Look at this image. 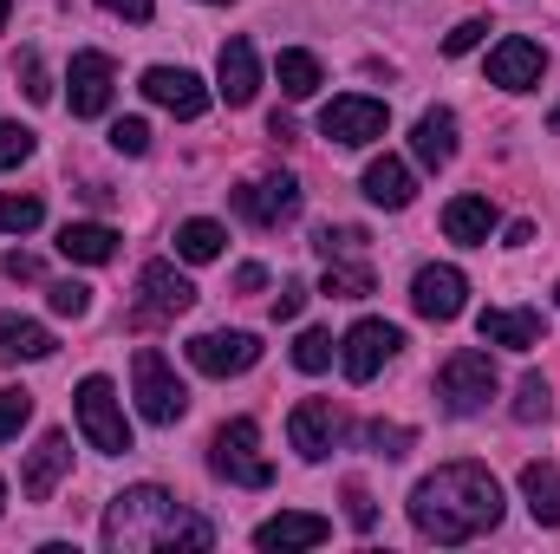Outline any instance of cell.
I'll use <instances>...</instances> for the list:
<instances>
[{
  "label": "cell",
  "instance_id": "cell-44",
  "mask_svg": "<svg viewBox=\"0 0 560 554\" xmlns=\"http://www.w3.org/2000/svg\"><path fill=\"white\" fill-rule=\"evenodd\" d=\"M235 287H242V293H261V287H268V268H261V262H248V268H235Z\"/></svg>",
  "mask_w": 560,
  "mask_h": 554
},
{
  "label": "cell",
  "instance_id": "cell-20",
  "mask_svg": "<svg viewBox=\"0 0 560 554\" xmlns=\"http://www.w3.org/2000/svg\"><path fill=\"white\" fill-rule=\"evenodd\" d=\"M332 535V522L326 516H306V509H280V516H268L261 529H255V549H268V554H287V549H319Z\"/></svg>",
  "mask_w": 560,
  "mask_h": 554
},
{
  "label": "cell",
  "instance_id": "cell-14",
  "mask_svg": "<svg viewBox=\"0 0 560 554\" xmlns=\"http://www.w3.org/2000/svg\"><path fill=\"white\" fill-rule=\"evenodd\" d=\"M143 99L163 105V112H176V118H202L209 112V85L189 66H150L143 72Z\"/></svg>",
  "mask_w": 560,
  "mask_h": 554
},
{
  "label": "cell",
  "instance_id": "cell-38",
  "mask_svg": "<svg viewBox=\"0 0 560 554\" xmlns=\"http://www.w3.org/2000/svg\"><path fill=\"white\" fill-rule=\"evenodd\" d=\"M112 150L143 157V150H150V125H143V118H118V125H112Z\"/></svg>",
  "mask_w": 560,
  "mask_h": 554
},
{
  "label": "cell",
  "instance_id": "cell-36",
  "mask_svg": "<svg viewBox=\"0 0 560 554\" xmlns=\"http://www.w3.org/2000/svg\"><path fill=\"white\" fill-rule=\"evenodd\" d=\"M365 443H372L378 457H405V450H411V430H405V424H385V417H372V424H365Z\"/></svg>",
  "mask_w": 560,
  "mask_h": 554
},
{
  "label": "cell",
  "instance_id": "cell-34",
  "mask_svg": "<svg viewBox=\"0 0 560 554\" xmlns=\"http://www.w3.org/2000/svg\"><path fill=\"white\" fill-rule=\"evenodd\" d=\"M46 300H52L59 320H85V313H92V287H85V280H52Z\"/></svg>",
  "mask_w": 560,
  "mask_h": 554
},
{
  "label": "cell",
  "instance_id": "cell-49",
  "mask_svg": "<svg viewBox=\"0 0 560 554\" xmlns=\"http://www.w3.org/2000/svg\"><path fill=\"white\" fill-rule=\"evenodd\" d=\"M555 293H560V287H555Z\"/></svg>",
  "mask_w": 560,
  "mask_h": 554
},
{
  "label": "cell",
  "instance_id": "cell-45",
  "mask_svg": "<svg viewBox=\"0 0 560 554\" xmlns=\"http://www.w3.org/2000/svg\"><path fill=\"white\" fill-rule=\"evenodd\" d=\"M0 268H7L13 280H39V262H33V255H7Z\"/></svg>",
  "mask_w": 560,
  "mask_h": 554
},
{
  "label": "cell",
  "instance_id": "cell-30",
  "mask_svg": "<svg viewBox=\"0 0 560 554\" xmlns=\"http://www.w3.org/2000/svg\"><path fill=\"white\" fill-rule=\"evenodd\" d=\"M39 222H46L39 196H0V235H33Z\"/></svg>",
  "mask_w": 560,
  "mask_h": 554
},
{
  "label": "cell",
  "instance_id": "cell-29",
  "mask_svg": "<svg viewBox=\"0 0 560 554\" xmlns=\"http://www.w3.org/2000/svg\"><path fill=\"white\" fill-rule=\"evenodd\" d=\"M332 300H365L372 293V268L359 262V255H346V262H326V280H319Z\"/></svg>",
  "mask_w": 560,
  "mask_h": 554
},
{
  "label": "cell",
  "instance_id": "cell-42",
  "mask_svg": "<svg viewBox=\"0 0 560 554\" xmlns=\"http://www.w3.org/2000/svg\"><path fill=\"white\" fill-rule=\"evenodd\" d=\"M300 307H306V287H300V280H287V287H280V300H275V320H300Z\"/></svg>",
  "mask_w": 560,
  "mask_h": 554
},
{
  "label": "cell",
  "instance_id": "cell-22",
  "mask_svg": "<svg viewBox=\"0 0 560 554\" xmlns=\"http://www.w3.org/2000/svg\"><path fill=\"white\" fill-rule=\"evenodd\" d=\"M59 255L85 262V268H105L118 255V229H105V222H66L59 229Z\"/></svg>",
  "mask_w": 560,
  "mask_h": 554
},
{
  "label": "cell",
  "instance_id": "cell-8",
  "mask_svg": "<svg viewBox=\"0 0 560 554\" xmlns=\"http://www.w3.org/2000/svg\"><path fill=\"white\" fill-rule=\"evenodd\" d=\"M398 346H405V333H398L392 320H359V326L339 339V366H346L352 385H365V379H378V366H385Z\"/></svg>",
  "mask_w": 560,
  "mask_h": 554
},
{
  "label": "cell",
  "instance_id": "cell-37",
  "mask_svg": "<svg viewBox=\"0 0 560 554\" xmlns=\"http://www.w3.org/2000/svg\"><path fill=\"white\" fill-rule=\"evenodd\" d=\"M26 417H33V399H26V392H0V443H7V437H20V424H26Z\"/></svg>",
  "mask_w": 560,
  "mask_h": 554
},
{
  "label": "cell",
  "instance_id": "cell-1",
  "mask_svg": "<svg viewBox=\"0 0 560 554\" xmlns=\"http://www.w3.org/2000/svg\"><path fill=\"white\" fill-rule=\"evenodd\" d=\"M411 522L436 549L476 542V535H489L502 522V483L482 463H443L436 476H423L411 489Z\"/></svg>",
  "mask_w": 560,
  "mask_h": 554
},
{
  "label": "cell",
  "instance_id": "cell-32",
  "mask_svg": "<svg viewBox=\"0 0 560 554\" xmlns=\"http://www.w3.org/2000/svg\"><path fill=\"white\" fill-rule=\"evenodd\" d=\"M313 249H319L326 262H346V255H365V229H352V222H339V229H332V222H326V229L313 235Z\"/></svg>",
  "mask_w": 560,
  "mask_h": 554
},
{
  "label": "cell",
  "instance_id": "cell-24",
  "mask_svg": "<svg viewBox=\"0 0 560 554\" xmlns=\"http://www.w3.org/2000/svg\"><path fill=\"white\" fill-rule=\"evenodd\" d=\"M365 196H372L378 209H411L418 183H411V170H405L398 157H372V163H365Z\"/></svg>",
  "mask_w": 560,
  "mask_h": 554
},
{
  "label": "cell",
  "instance_id": "cell-25",
  "mask_svg": "<svg viewBox=\"0 0 560 554\" xmlns=\"http://www.w3.org/2000/svg\"><path fill=\"white\" fill-rule=\"evenodd\" d=\"M20 359H52V333L39 320L0 313V366H20Z\"/></svg>",
  "mask_w": 560,
  "mask_h": 554
},
{
  "label": "cell",
  "instance_id": "cell-48",
  "mask_svg": "<svg viewBox=\"0 0 560 554\" xmlns=\"http://www.w3.org/2000/svg\"><path fill=\"white\" fill-rule=\"evenodd\" d=\"M0 509H7V483H0Z\"/></svg>",
  "mask_w": 560,
  "mask_h": 554
},
{
  "label": "cell",
  "instance_id": "cell-13",
  "mask_svg": "<svg viewBox=\"0 0 560 554\" xmlns=\"http://www.w3.org/2000/svg\"><path fill=\"white\" fill-rule=\"evenodd\" d=\"M541 72H548V46L522 39V33H509V39L489 53V85H502V92H535Z\"/></svg>",
  "mask_w": 560,
  "mask_h": 554
},
{
  "label": "cell",
  "instance_id": "cell-15",
  "mask_svg": "<svg viewBox=\"0 0 560 554\" xmlns=\"http://www.w3.org/2000/svg\"><path fill=\"white\" fill-rule=\"evenodd\" d=\"M138 293H143L138 320H176V313L196 307V287H189V275H183L176 262H150V268L138 275Z\"/></svg>",
  "mask_w": 560,
  "mask_h": 554
},
{
  "label": "cell",
  "instance_id": "cell-3",
  "mask_svg": "<svg viewBox=\"0 0 560 554\" xmlns=\"http://www.w3.org/2000/svg\"><path fill=\"white\" fill-rule=\"evenodd\" d=\"M209 470H215L222 483H235V489H268V483H275V463L261 457V424H255V417L222 424L215 443H209Z\"/></svg>",
  "mask_w": 560,
  "mask_h": 554
},
{
  "label": "cell",
  "instance_id": "cell-27",
  "mask_svg": "<svg viewBox=\"0 0 560 554\" xmlns=\"http://www.w3.org/2000/svg\"><path fill=\"white\" fill-rule=\"evenodd\" d=\"M222 242H229V229H222V222H209V216H196V222H183V229H176V255H183V262H215V255H222Z\"/></svg>",
  "mask_w": 560,
  "mask_h": 554
},
{
  "label": "cell",
  "instance_id": "cell-28",
  "mask_svg": "<svg viewBox=\"0 0 560 554\" xmlns=\"http://www.w3.org/2000/svg\"><path fill=\"white\" fill-rule=\"evenodd\" d=\"M275 72H280V92H287V99H313V92H319V59H313V53H300V46H287V53H280Z\"/></svg>",
  "mask_w": 560,
  "mask_h": 554
},
{
  "label": "cell",
  "instance_id": "cell-26",
  "mask_svg": "<svg viewBox=\"0 0 560 554\" xmlns=\"http://www.w3.org/2000/svg\"><path fill=\"white\" fill-rule=\"evenodd\" d=\"M522 503L541 529H560V470L555 463H522Z\"/></svg>",
  "mask_w": 560,
  "mask_h": 554
},
{
  "label": "cell",
  "instance_id": "cell-43",
  "mask_svg": "<svg viewBox=\"0 0 560 554\" xmlns=\"http://www.w3.org/2000/svg\"><path fill=\"white\" fill-rule=\"evenodd\" d=\"M98 7H112L118 20H150V7H156V0H98Z\"/></svg>",
  "mask_w": 560,
  "mask_h": 554
},
{
  "label": "cell",
  "instance_id": "cell-33",
  "mask_svg": "<svg viewBox=\"0 0 560 554\" xmlns=\"http://www.w3.org/2000/svg\"><path fill=\"white\" fill-rule=\"evenodd\" d=\"M332 353H339V346H332V333H319V326H306V333L293 339V366H300V372H326Z\"/></svg>",
  "mask_w": 560,
  "mask_h": 554
},
{
  "label": "cell",
  "instance_id": "cell-40",
  "mask_svg": "<svg viewBox=\"0 0 560 554\" xmlns=\"http://www.w3.org/2000/svg\"><path fill=\"white\" fill-rule=\"evenodd\" d=\"M20 72H26V99H39V105H46V99H52V85H46V72H39V53H26V59H20Z\"/></svg>",
  "mask_w": 560,
  "mask_h": 554
},
{
  "label": "cell",
  "instance_id": "cell-35",
  "mask_svg": "<svg viewBox=\"0 0 560 554\" xmlns=\"http://www.w3.org/2000/svg\"><path fill=\"white\" fill-rule=\"evenodd\" d=\"M26 157H33V131L13 125V118H0V170H20Z\"/></svg>",
  "mask_w": 560,
  "mask_h": 554
},
{
  "label": "cell",
  "instance_id": "cell-6",
  "mask_svg": "<svg viewBox=\"0 0 560 554\" xmlns=\"http://www.w3.org/2000/svg\"><path fill=\"white\" fill-rule=\"evenodd\" d=\"M131 385H138V412L150 417V424H176V417L189 412V392H183V379L170 372V359H163L156 346H138Z\"/></svg>",
  "mask_w": 560,
  "mask_h": 554
},
{
  "label": "cell",
  "instance_id": "cell-19",
  "mask_svg": "<svg viewBox=\"0 0 560 554\" xmlns=\"http://www.w3.org/2000/svg\"><path fill=\"white\" fill-rule=\"evenodd\" d=\"M495 229H502V216H495L489 196H450V203H443V235H450V242H463V249H489Z\"/></svg>",
  "mask_w": 560,
  "mask_h": 554
},
{
  "label": "cell",
  "instance_id": "cell-17",
  "mask_svg": "<svg viewBox=\"0 0 560 554\" xmlns=\"http://www.w3.org/2000/svg\"><path fill=\"white\" fill-rule=\"evenodd\" d=\"M476 333H482V346H509V353H535L548 339V326H541L535 307H489L476 320Z\"/></svg>",
  "mask_w": 560,
  "mask_h": 554
},
{
  "label": "cell",
  "instance_id": "cell-41",
  "mask_svg": "<svg viewBox=\"0 0 560 554\" xmlns=\"http://www.w3.org/2000/svg\"><path fill=\"white\" fill-rule=\"evenodd\" d=\"M346 516H352V529H372V522H378V509L365 503V489H359V483L346 489Z\"/></svg>",
  "mask_w": 560,
  "mask_h": 554
},
{
  "label": "cell",
  "instance_id": "cell-2",
  "mask_svg": "<svg viewBox=\"0 0 560 554\" xmlns=\"http://www.w3.org/2000/svg\"><path fill=\"white\" fill-rule=\"evenodd\" d=\"M105 549L112 554H138V549H209L215 542V529L202 522V516H189L170 489H156V483H138V489H125V496H112V509H105Z\"/></svg>",
  "mask_w": 560,
  "mask_h": 554
},
{
  "label": "cell",
  "instance_id": "cell-23",
  "mask_svg": "<svg viewBox=\"0 0 560 554\" xmlns=\"http://www.w3.org/2000/svg\"><path fill=\"white\" fill-rule=\"evenodd\" d=\"M411 150H418L423 170H443V163L456 157V112L430 105V112L418 118V131H411Z\"/></svg>",
  "mask_w": 560,
  "mask_h": 554
},
{
  "label": "cell",
  "instance_id": "cell-46",
  "mask_svg": "<svg viewBox=\"0 0 560 554\" xmlns=\"http://www.w3.org/2000/svg\"><path fill=\"white\" fill-rule=\"evenodd\" d=\"M7 13H13V0H0V26H7Z\"/></svg>",
  "mask_w": 560,
  "mask_h": 554
},
{
  "label": "cell",
  "instance_id": "cell-7",
  "mask_svg": "<svg viewBox=\"0 0 560 554\" xmlns=\"http://www.w3.org/2000/svg\"><path fill=\"white\" fill-rule=\"evenodd\" d=\"M385 125H392L385 99H365V92H346V99H332L319 112V138H332V143H378Z\"/></svg>",
  "mask_w": 560,
  "mask_h": 554
},
{
  "label": "cell",
  "instance_id": "cell-18",
  "mask_svg": "<svg viewBox=\"0 0 560 554\" xmlns=\"http://www.w3.org/2000/svg\"><path fill=\"white\" fill-rule=\"evenodd\" d=\"M72 470V437L66 430H46L39 437V450L26 457V476H20V489H26V503H52V489H59V476Z\"/></svg>",
  "mask_w": 560,
  "mask_h": 554
},
{
  "label": "cell",
  "instance_id": "cell-16",
  "mask_svg": "<svg viewBox=\"0 0 560 554\" xmlns=\"http://www.w3.org/2000/svg\"><path fill=\"white\" fill-rule=\"evenodd\" d=\"M463 293H469V280H463V268H450V262H430L411 280V307H418L423 320H456L463 313Z\"/></svg>",
  "mask_w": 560,
  "mask_h": 554
},
{
  "label": "cell",
  "instance_id": "cell-39",
  "mask_svg": "<svg viewBox=\"0 0 560 554\" xmlns=\"http://www.w3.org/2000/svg\"><path fill=\"white\" fill-rule=\"evenodd\" d=\"M482 33H489L482 20H456V33H443V53H450V59H463V53H476V46H482Z\"/></svg>",
  "mask_w": 560,
  "mask_h": 554
},
{
  "label": "cell",
  "instance_id": "cell-12",
  "mask_svg": "<svg viewBox=\"0 0 560 554\" xmlns=\"http://www.w3.org/2000/svg\"><path fill=\"white\" fill-rule=\"evenodd\" d=\"M339 430H346V417L332 412V399H300L293 417H287V437H293V450L306 463H326L332 443H339Z\"/></svg>",
  "mask_w": 560,
  "mask_h": 554
},
{
  "label": "cell",
  "instance_id": "cell-11",
  "mask_svg": "<svg viewBox=\"0 0 560 554\" xmlns=\"http://www.w3.org/2000/svg\"><path fill=\"white\" fill-rule=\"evenodd\" d=\"M66 92H72V118H105V112H112V92H118L112 59H105V53H72Z\"/></svg>",
  "mask_w": 560,
  "mask_h": 554
},
{
  "label": "cell",
  "instance_id": "cell-31",
  "mask_svg": "<svg viewBox=\"0 0 560 554\" xmlns=\"http://www.w3.org/2000/svg\"><path fill=\"white\" fill-rule=\"evenodd\" d=\"M548 412H555V392H548L541 372H528V379L515 385V424H541Z\"/></svg>",
  "mask_w": 560,
  "mask_h": 554
},
{
  "label": "cell",
  "instance_id": "cell-9",
  "mask_svg": "<svg viewBox=\"0 0 560 554\" xmlns=\"http://www.w3.org/2000/svg\"><path fill=\"white\" fill-rule=\"evenodd\" d=\"M235 216L242 222H255V229H280V222H293L300 216V183L280 170V176H255V183H242L235 189Z\"/></svg>",
  "mask_w": 560,
  "mask_h": 554
},
{
  "label": "cell",
  "instance_id": "cell-21",
  "mask_svg": "<svg viewBox=\"0 0 560 554\" xmlns=\"http://www.w3.org/2000/svg\"><path fill=\"white\" fill-rule=\"evenodd\" d=\"M215 92L229 99V105H255V92H261V59H255V39H229L222 46V59H215Z\"/></svg>",
  "mask_w": 560,
  "mask_h": 554
},
{
  "label": "cell",
  "instance_id": "cell-5",
  "mask_svg": "<svg viewBox=\"0 0 560 554\" xmlns=\"http://www.w3.org/2000/svg\"><path fill=\"white\" fill-rule=\"evenodd\" d=\"M436 399H443V412H450V417L489 412V399H495V359H489V353H476V346L450 353V359H443V372H436Z\"/></svg>",
  "mask_w": 560,
  "mask_h": 554
},
{
  "label": "cell",
  "instance_id": "cell-10",
  "mask_svg": "<svg viewBox=\"0 0 560 554\" xmlns=\"http://www.w3.org/2000/svg\"><path fill=\"white\" fill-rule=\"evenodd\" d=\"M261 359V339L255 333H196L189 339V366L202 372V379H235V372H248Z\"/></svg>",
  "mask_w": 560,
  "mask_h": 554
},
{
  "label": "cell",
  "instance_id": "cell-4",
  "mask_svg": "<svg viewBox=\"0 0 560 554\" xmlns=\"http://www.w3.org/2000/svg\"><path fill=\"white\" fill-rule=\"evenodd\" d=\"M72 412H79V430H85V443L98 450V457H125L131 450V417L118 405V385L112 379H79V392H72Z\"/></svg>",
  "mask_w": 560,
  "mask_h": 554
},
{
  "label": "cell",
  "instance_id": "cell-47",
  "mask_svg": "<svg viewBox=\"0 0 560 554\" xmlns=\"http://www.w3.org/2000/svg\"><path fill=\"white\" fill-rule=\"evenodd\" d=\"M548 125H555V131H560V105H555V118H548Z\"/></svg>",
  "mask_w": 560,
  "mask_h": 554
}]
</instances>
